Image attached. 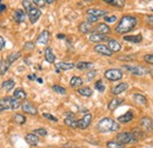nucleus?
Segmentation results:
<instances>
[{
    "label": "nucleus",
    "mask_w": 153,
    "mask_h": 148,
    "mask_svg": "<svg viewBox=\"0 0 153 148\" xmlns=\"http://www.w3.org/2000/svg\"><path fill=\"white\" fill-rule=\"evenodd\" d=\"M138 24V19L133 16H124L120 19L119 24L115 27V33L118 34H126L127 32H131Z\"/></svg>",
    "instance_id": "1"
},
{
    "label": "nucleus",
    "mask_w": 153,
    "mask_h": 148,
    "mask_svg": "<svg viewBox=\"0 0 153 148\" xmlns=\"http://www.w3.org/2000/svg\"><path fill=\"white\" fill-rule=\"evenodd\" d=\"M119 124L114 121L111 118H102L101 120H99V122L97 124V130L100 133H111V132H117L119 130Z\"/></svg>",
    "instance_id": "2"
},
{
    "label": "nucleus",
    "mask_w": 153,
    "mask_h": 148,
    "mask_svg": "<svg viewBox=\"0 0 153 148\" xmlns=\"http://www.w3.org/2000/svg\"><path fill=\"white\" fill-rule=\"evenodd\" d=\"M1 102H2V106H4V110H17L19 108L20 106V100L17 99L16 96H5L4 99H1Z\"/></svg>",
    "instance_id": "3"
},
{
    "label": "nucleus",
    "mask_w": 153,
    "mask_h": 148,
    "mask_svg": "<svg viewBox=\"0 0 153 148\" xmlns=\"http://www.w3.org/2000/svg\"><path fill=\"white\" fill-rule=\"evenodd\" d=\"M117 140L119 142H121L123 145H128V144H132L135 142V138L132 134V132H121V133H118L117 134Z\"/></svg>",
    "instance_id": "4"
},
{
    "label": "nucleus",
    "mask_w": 153,
    "mask_h": 148,
    "mask_svg": "<svg viewBox=\"0 0 153 148\" xmlns=\"http://www.w3.org/2000/svg\"><path fill=\"white\" fill-rule=\"evenodd\" d=\"M104 76L110 81H118L124 76V74L118 68H110L104 73Z\"/></svg>",
    "instance_id": "5"
},
{
    "label": "nucleus",
    "mask_w": 153,
    "mask_h": 148,
    "mask_svg": "<svg viewBox=\"0 0 153 148\" xmlns=\"http://www.w3.org/2000/svg\"><path fill=\"white\" fill-rule=\"evenodd\" d=\"M91 122H92V114L87 113V114H85L80 120H78V128L85 130V128H87V127L91 125Z\"/></svg>",
    "instance_id": "6"
},
{
    "label": "nucleus",
    "mask_w": 153,
    "mask_h": 148,
    "mask_svg": "<svg viewBox=\"0 0 153 148\" xmlns=\"http://www.w3.org/2000/svg\"><path fill=\"white\" fill-rule=\"evenodd\" d=\"M126 71H128L130 73H132L133 75H138V76H143L146 73V70H144L143 67L140 66H130V65H125L123 66Z\"/></svg>",
    "instance_id": "7"
},
{
    "label": "nucleus",
    "mask_w": 153,
    "mask_h": 148,
    "mask_svg": "<svg viewBox=\"0 0 153 148\" xmlns=\"http://www.w3.org/2000/svg\"><path fill=\"white\" fill-rule=\"evenodd\" d=\"M94 51H96L97 53H99V54L105 56H111L112 53H113V52L108 48V46L102 45V44H97L96 46H94Z\"/></svg>",
    "instance_id": "8"
},
{
    "label": "nucleus",
    "mask_w": 153,
    "mask_h": 148,
    "mask_svg": "<svg viewBox=\"0 0 153 148\" xmlns=\"http://www.w3.org/2000/svg\"><path fill=\"white\" fill-rule=\"evenodd\" d=\"M27 14H28V18H30V20H31V22L34 24V22H37L38 19L40 18V16H41V11L39 10L38 7L32 6L31 10L27 12Z\"/></svg>",
    "instance_id": "9"
},
{
    "label": "nucleus",
    "mask_w": 153,
    "mask_h": 148,
    "mask_svg": "<svg viewBox=\"0 0 153 148\" xmlns=\"http://www.w3.org/2000/svg\"><path fill=\"white\" fill-rule=\"evenodd\" d=\"M108 38L106 37V34H101V33H98V32H94V33H91L88 36V40L91 42H97V44H100L105 40H107Z\"/></svg>",
    "instance_id": "10"
},
{
    "label": "nucleus",
    "mask_w": 153,
    "mask_h": 148,
    "mask_svg": "<svg viewBox=\"0 0 153 148\" xmlns=\"http://www.w3.org/2000/svg\"><path fill=\"white\" fill-rule=\"evenodd\" d=\"M21 108L24 113H27V114H31V115H36L38 113V110L30 102V101H25L22 105H21Z\"/></svg>",
    "instance_id": "11"
},
{
    "label": "nucleus",
    "mask_w": 153,
    "mask_h": 148,
    "mask_svg": "<svg viewBox=\"0 0 153 148\" xmlns=\"http://www.w3.org/2000/svg\"><path fill=\"white\" fill-rule=\"evenodd\" d=\"M140 126L146 130V132H152L153 122H152V120H151V118H149V116H144V118L140 120Z\"/></svg>",
    "instance_id": "12"
},
{
    "label": "nucleus",
    "mask_w": 153,
    "mask_h": 148,
    "mask_svg": "<svg viewBox=\"0 0 153 148\" xmlns=\"http://www.w3.org/2000/svg\"><path fill=\"white\" fill-rule=\"evenodd\" d=\"M25 140H26V142H27L28 145H31V146H37L39 144V136L36 133H28V134H26Z\"/></svg>",
    "instance_id": "13"
},
{
    "label": "nucleus",
    "mask_w": 153,
    "mask_h": 148,
    "mask_svg": "<svg viewBox=\"0 0 153 148\" xmlns=\"http://www.w3.org/2000/svg\"><path fill=\"white\" fill-rule=\"evenodd\" d=\"M65 125L68 127H72V128H76L78 127V120H76L73 114L68 113V114H66V118H65Z\"/></svg>",
    "instance_id": "14"
},
{
    "label": "nucleus",
    "mask_w": 153,
    "mask_h": 148,
    "mask_svg": "<svg viewBox=\"0 0 153 148\" xmlns=\"http://www.w3.org/2000/svg\"><path fill=\"white\" fill-rule=\"evenodd\" d=\"M50 38H51V34H50L48 31H42L39 34V37L37 38V44H39V45H46L48 42Z\"/></svg>",
    "instance_id": "15"
},
{
    "label": "nucleus",
    "mask_w": 153,
    "mask_h": 148,
    "mask_svg": "<svg viewBox=\"0 0 153 148\" xmlns=\"http://www.w3.org/2000/svg\"><path fill=\"white\" fill-rule=\"evenodd\" d=\"M127 88H128V84L121 82V84L117 85V86H114V87L112 88V94H113V95H119V94H121L123 92H125Z\"/></svg>",
    "instance_id": "16"
},
{
    "label": "nucleus",
    "mask_w": 153,
    "mask_h": 148,
    "mask_svg": "<svg viewBox=\"0 0 153 148\" xmlns=\"http://www.w3.org/2000/svg\"><path fill=\"white\" fill-rule=\"evenodd\" d=\"M87 14L88 16H94V17H98V18H101V17L107 16V12L105 10H99V8H88L87 10Z\"/></svg>",
    "instance_id": "17"
},
{
    "label": "nucleus",
    "mask_w": 153,
    "mask_h": 148,
    "mask_svg": "<svg viewBox=\"0 0 153 148\" xmlns=\"http://www.w3.org/2000/svg\"><path fill=\"white\" fill-rule=\"evenodd\" d=\"M13 19L19 24L24 22L25 19H26V12L24 10H16L14 13H13Z\"/></svg>",
    "instance_id": "18"
},
{
    "label": "nucleus",
    "mask_w": 153,
    "mask_h": 148,
    "mask_svg": "<svg viewBox=\"0 0 153 148\" xmlns=\"http://www.w3.org/2000/svg\"><path fill=\"white\" fill-rule=\"evenodd\" d=\"M132 99H133V101L135 104L141 105V106H145V105L147 104V99H146L143 94H140V93H134Z\"/></svg>",
    "instance_id": "19"
},
{
    "label": "nucleus",
    "mask_w": 153,
    "mask_h": 148,
    "mask_svg": "<svg viewBox=\"0 0 153 148\" xmlns=\"http://www.w3.org/2000/svg\"><path fill=\"white\" fill-rule=\"evenodd\" d=\"M133 118H134L133 113L132 112H127V113H125V114H123V115H120L118 118V122H120V124H127V122L132 121Z\"/></svg>",
    "instance_id": "20"
},
{
    "label": "nucleus",
    "mask_w": 153,
    "mask_h": 148,
    "mask_svg": "<svg viewBox=\"0 0 153 148\" xmlns=\"http://www.w3.org/2000/svg\"><path fill=\"white\" fill-rule=\"evenodd\" d=\"M45 59L50 64H53L56 61V56H54V53H53L51 47H46L45 48Z\"/></svg>",
    "instance_id": "21"
},
{
    "label": "nucleus",
    "mask_w": 153,
    "mask_h": 148,
    "mask_svg": "<svg viewBox=\"0 0 153 148\" xmlns=\"http://www.w3.org/2000/svg\"><path fill=\"white\" fill-rule=\"evenodd\" d=\"M121 102H123V100L121 99H118V98H114V99H112L110 102H108V105H107V108L110 110L111 112L115 111L120 105H121Z\"/></svg>",
    "instance_id": "22"
},
{
    "label": "nucleus",
    "mask_w": 153,
    "mask_h": 148,
    "mask_svg": "<svg viewBox=\"0 0 153 148\" xmlns=\"http://www.w3.org/2000/svg\"><path fill=\"white\" fill-rule=\"evenodd\" d=\"M79 31L81 32V33H90L91 31H92V24L91 22H88V21H84V22H81L80 25H79Z\"/></svg>",
    "instance_id": "23"
},
{
    "label": "nucleus",
    "mask_w": 153,
    "mask_h": 148,
    "mask_svg": "<svg viewBox=\"0 0 153 148\" xmlns=\"http://www.w3.org/2000/svg\"><path fill=\"white\" fill-rule=\"evenodd\" d=\"M94 30H96V32L101 33V34H108L111 32V28H110V26L107 24H99Z\"/></svg>",
    "instance_id": "24"
},
{
    "label": "nucleus",
    "mask_w": 153,
    "mask_h": 148,
    "mask_svg": "<svg viewBox=\"0 0 153 148\" xmlns=\"http://www.w3.org/2000/svg\"><path fill=\"white\" fill-rule=\"evenodd\" d=\"M125 41L127 42H133V44H139L143 41V36L141 34H138V36H125L123 38Z\"/></svg>",
    "instance_id": "25"
},
{
    "label": "nucleus",
    "mask_w": 153,
    "mask_h": 148,
    "mask_svg": "<svg viewBox=\"0 0 153 148\" xmlns=\"http://www.w3.org/2000/svg\"><path fill=\"white\" fill-rule=\"evenodd\" d=\"M107 46H108V48L112 52H119V51H121V45L117 40H108V45Z\"/></svg>",
    "instance_id": "26"
},
{
    "label": "nucleus",
    "mask_w": 153,
    "mask_h": 148,
    "mask_svg": "<svg viewBox=\"0 0 153 148\" xmlns=\"http://www.w3.org/2000/svg\"><path fill=\"white\" fill-rule=\"evenodd\" d=\"M58 70H62V71H68V70H72L76 67L74 64H71V62H58L56 65Z\"/></svg>",
    "instance_id": "27"
},
{
    "label": "nucleus",
    "mask_w": 153,
    "mask_h": 148,
    "mask_svg": "<svg viewBox=\"0 0 153 148\" xmlns=\"http://www.w3.org/2000/svg\"><path fill=\"white\" fill-rule=\"evenodd\" d=\"M102 1L118 8H123L125 6V0H102Z\"/></svg>",
    "instance_id": "28"
},
{
    "label": "nucleus",
    "mask_w": 153,
    "mask_h": 148,
    "mask_svg": "<svg viewBox=\"0 0 153 148\" xmlns=\"http://www.w3.org/2000/svg\"><path fill=\"white\" fill-rule=\"evenodd\" d=\"M93 64L92 62H87V61H79L78 64H76V67L80 71H84V70H90L92 68Z\"/></svg>",
    "instance_id": "29"
},
{
    "label": "nucleus",
    "mask_w": 153,
    "mask_h": 148,
    "mask_svg": "<svg viewBox=\"0 0 153 148\" xmlns=\"http://www.w3.org/2000/svg\"><path fill=\"white\" fill-rule=\"evenodd\" d=\"M16 86V82H14V80H6V81H4L2 84H1V87L6 91V92H10L11 90H13V87Z\"/></svg>",
    "instance_id": "30"
},
{
    "label": "nucleus",
    "mask_w": 153,
    "mask_h": 148,
    "mask_svg": "<svg viewBox=\"0 0 153 148\" xmlns=\"http://www.w3.org/2000/svg\"><path fill=\"white\" fill-rule=\"evenodd\" d=\"M82 82H84L82 79L79 78V76H72L71 80H70V85H71V87H73V88L80 87V86L82 85Z\"/></svg>",
    "instance_id": "31"
},
{
    "label": "nucleus",
    "mask_w": 153,
    "mask_h": 148,
    "mask_svg": "<svg viewBox=\"0 0 153 148\" xmlns=\"http://www.w3.org/2000/svg\"><path fill=\"white\" fill-rule=\"evenodd\" d=\"M78 94H80L81 96H85V98H88V96H92L93 91L90 88V87H81L78 90Z\"/></svg>",
    "instance_id": "32"
},
{
    "label": "nucleus",
    "mask_w": 153,
    "mask_h": 148,
    "mask_svg": "<svg viewBox=\"0 0 153 148\" xmlns=\"http://www.w3.org/2000/svg\"><path fill=\"white\" fill-rule=\"evenodd\" d=\"M13 96H16V98L19 99V100H25L26 96H27V94H26V92H25L22 88H17V90L14 91Z\"/></svg>",
    "instance_id": "33"
},
{
    "label": "nucleus",
    "mask_w": 153,
    "mask_h": 148,
    "mask_svg": "<svg viewBox=\"0 0 153 148\" xmlns=\"http://www.w3.org/2000/svg\"><path fill=\"white\" fill-rule=\"evenodd\" d=\"M106 147L107 148H124L125 145H123V144L119 142L118 140H117V141H115V140H112V141H108V142L106 144Z\"/></svg>",
    "instance_id": "34"
},
{
    "label": "nucleus",
    "mask_w": 153,
    "mask_h": 148,
    "mask_svg": "<svg viewBox=\"0 0 153 148\" xmlns=\"http://www.w3.org/2000/svg\"><path fill=\"white\" fill-rule=\"evenodd\" d=\"M13 121H14L16 124H18V125H24V124L26 122V118H25V115H22V114H14Z\"/></svg>",
    "instance_id": "35"
},
{
    "label": "nucleus",
    "mask_w": 153,
    "mask_h": 148,
    "mask_svg": "<svg viewBox=\"0 0 153 148\" xmlns=\"http://www.w3.org/2000/svg\"><path fill=\"white\" fill-rule=\"evenodd\" d=\"M20 56H21V53H20V52H14V53H11L10 56H7V59H6V60L12 65L16 60H18V59H19Z\"/></svg>",
    "instance_id": "36"
},
{
    "label": "nucleus",
    "mask_w": 153,
    "mask_h": 148,
    "mask_svg": "<svg viewBox=\"0 0 153 148\" xmlns=\"http://www.w3.org/2000/svg\"><path fill=\"white\" fill-rule=\"evenodd\" d=\"M10 66H11V64H10L7 60H5L4 62H1V66H0V75H4V74L6 73V72L8 71V68H10Z\"/></svg>",
    "instance_id": "37"
},
{
    "label": "nucleus",
    "mask_w": 153,
    "mask_h": 148,
    "mask_svg": "<svg viewBox=\"0 0 153 148\" xmlns=\"http://www.w3.org/2000/svg\"><path fill=\"white\" fill-rule=\"evenodd\" d=\"M52 90H53L54 92H57L58 94H62V95L66 94V88L62 87V86H59V85H53V86H52Z\"/></svg>",
    "instance_id": "38"
},
{
    "label": "nucleus",
    "mask_w": 153,
    "mask_h": 148,
    "mask_svg": "<svg viewBox=\"0 0 153 148\" xmlns=\"http://www.w3.org/2000/svg\"><path fill=\"white\" fill-rule=\"evenodd\" d=\"M132 134L134 135V138H135L137 141H139L140 139L144 138V133H141V130H138V128H134V130H132Z\"/></svg>",
    "instance_id": "39"
},
{
    "label": "nucleus",
    "mask_w": 153,
    "mask_h": 148,
    "mask_svg": "<svg viewBox=\"0 0 153 148\" xmlns=\"http://www.w3.org/2000/svg\"><path fill=\"white\" fill-rule=\"evenodd\" d=\"M94 87H96L97 91H99V92H101V93L105 91V85H104V82H102L101 80H98V81H97Z\"/></svg>",
    "instance_id": "40"
},
{
    "label": "nucleus",
    "mask_w": 153,
    "mask_h": 148,
    "mask_svg": "<svg viewBox=\"0 0 153 148\" xmlns=\"http://www.w3.org/2000/svg\"><path fill=\"white\" fill-rule=\"evenodd\" d=\"M32 2H33L32 0H22V6H24L26 13L31 10V7H32Z\"/></svg>",
    "instance_id": "41"
},
{
    "label": "nucleus",
    "mask_w": 153,
    "mask_h": 148,
    "mask_svg": "<svg viewBox=\"0 0 153 148\" xmlns=\"http://www.w3.org/2000/svg\"><path fill=\"white\" fill-rule=\"evenodd\" d=\"M117 17L115 16H105L104 17V20L107 22V24H112V22H115L117 21Z\"/></svg>",
    "instance_id": "42"
},
{
    "label": "nucleus",
    "mask_w": 153,
    "mask_h": 148,
    "mask_svg": "<svg viewBox=\"0 0 153 148\" xmlns=\"http://www.w3.org/2000/svg\"><path fill=\"white\" fill-rule=\"evenodd\" d=\"M33 133H36L37 135H40V136H46L47 135V130H44V128H38V130H34Z\"/></svg>",
    "instance_id": "43"
},
{
    "label": "nucleus",
    "mask_w": 153,
    "mask_h": 148,
    "mask_svg": "<svg viewBox=\"0 0 153 148\" xmlns=\"http://www.w3.org/2000/svg\"><path fill=\"white\" fill-rule=\"evenodd\" d=\"M33 47H34V44L31 42V41H28V42H26V44L24 45V50H25V51H32Z\"/></svg>",
    "instance_id": "44"
},
{
    "label": "nucleus",
    "mask_w": 153,
    "mask_h": 148,
    "mask_svg": "<svg viewBox=\"0 0 153 148\" xmlns=\"http://www.w3.org/2000/svg\"><path fill=\"white\" fill-rule=\"evenodd\" d=\"M42 116L46 118V119H48V120H51V121H54V122H57L58 121V119L56 118V116H53V115H51V114H48V113H44Z\"/></svg>",
    "instance_id": "45"
},
{
    "label": "nucleus",
    "mask_w": 153,
    "mask_h": 148,
    "mask_svg": "<svg viewBox=\"0 0 153 148\" xmlns=\"http://www.w3.org/2000/svg\"><path fill=\"white\" fill-rule=\"evenodd\" d=\"M144 60H145L147 64L153 65V54H146V56H144Z\"/></svg>",
    "instance_id": "46"
},
{
    "label": "nucleus",
    "mask_w": 153,
    "mask_h": 148,
    "mask_svg": "<svg viewBox=\"0 0 153 148\" xmlns=\"http://www.w3.org/2000/svg\"><path fill=\"white\" fill-rule=\"evenodd\" d=\"M96 75H97V71H91V72H88V73H87V76H86L87 81H91L92 79H94Z\"/></svg>",
    "instance_id": "47"
},
{
    "label": "nucleus",
    "mask_w": 153,
    "mask_h": 148,
    "mask_svg": "<svg viewBox=\"0 0 153 148\" xmlns=\"http://www.w3.org/2000/svg\"><path fill=\"white\" fill-rule=\"evenodd\" d=\"M32 1H33V4L37 5L38 7H42V6H45V4H46V0H32Z\"/></svg>",
    "instance_id": "48"
},
{
    "label": "nucleus",
    "mask_w": 153,
    "mask_h": 148,
    "mask_svg": "<svg viewBox=\"0 0 153 148\" xmlns=\"http://www.w3.org/2000/svg\"><path fill=\"white\" fill-rule=\"evenodd\" d=\"M98 20H99L98 17H94V16H88V14H87V21H88V22H91V24H92V22H97Z\"/></svg>",
    "instance_id": "49"
},
{
    "label": "nucleus",
    "mask_w": 153,
    "mask_h": 148,
    "mask_svg": "<svg viewBox=\"0 0 153 148\" xmlns=\"http://www.w3.org/2000/svg\"><path fill=\"white\" fill-rule=\"evenodd\" d=\"M146 22H147V25L153 27V16H147L146 17Z\"/></svg>",
    "instance_id": "50"
},
{
    "label": "nucleus",
    "mask_w": 153,
    "mask_h": 148,
    "mask_svg": "<svg viewBox=\"0 0 153 148\" xmlns=\"http://www.w3.org/2000/svg\"><path fill=\"white\" fill-rule=\"evenodd\" d=\"M5 47V39L2 37H0V51H2Z\"/></svg>",
    "instance_id": "51"
},
{
    "label": "nucleus",
    "mask_w": 153,
    "mask_h": 148,
    "mask_svg": "<svg viewBox=\"0 0 153 148\" xmlns=\"http://www.w3.org/2000/svg\"><path fill=\"white\" fill-rule=\"evenodd\" d=\"M5 10H6V5L0 0V13H2Z\"/></svg>",
    "instance_id": "52"
},
{
    "label": "nucleus",
    "mask_w": 153,
    "mask_h": 148,
    "mask_svg": "<svg viewBox=\"0 0 153 148\" xmlns=\"http://www.w3.org/2000/svg\"><path fill=\"white\" fill-rule=\"evenodd\" d=\"M28 79L30 80H36V75L34 74H31V75H28Z\"/></svg>",
    "instance_id": "53"
},
{
    "label": "nucleus",
    "mask_w": 153,
    "mask_h": 148,
    "mask_svg": "<svg viewBox=\"0 0 153 148\" xmlns=\"http://www.w3.org/2000/svg\"><path fill=\"white\" fill-rule=\"evenodd\" d=\"M4 111V106H2V102H1V100H0V113Z\"/></svg>",
    "instance_id": "54"
},
{
    "label": "nucleus",
    "mask_w": 153,
    "mask_h": 148,
    "mask_svg": "<svg viewBox=\"0 0 153 148\" xmlns=\"http://www.w3.org/2000/svg\"><path fill=\"white\" fill-rule=\"evenodd\" d=\"M57 37H58V39H64V38H65V36H64V34H58Z\"/></svg>",
    "instance_id": "55"
},
{
    "label": "nucleus",
    "mask_w": 153,
    "mask_h": 148,
    "mask_svg": "<svg viewBox=\"0 0 153 148\" xmlns=\"http://www.w3.org/2000/svg\"><path fill=\"white\" fill-rule=\"evenodd\" d=\"M54 0H46V4H52Z\"/></svg>",
    "instance_id": "56"
},
{
    "label": "nucleus",
    "mask_w": 153,
    "mask_h": 148,
    "mask_svg": "<svg viewBox=\"0 0 153 148\" xmlns=\"http://www.w3.org/2000/svg\"><path fill=\"white\" fill-rule=\"evenodd\" d=\"M84 1H86V2H91V1H94V0H84Z\"/></svg>",
    "instance_id": "57"
},
{
    "label": "nucleus",
    "mask_w": 153,
    "mask_h": 148,
    "mask_svg": "<svg viewBox=\"0 0 153 148\" xmlns=\"http://www.w3.org/2000/svg\"><path fill=\"white\" fill-rule=\"evenodd\" d=\"M0 66H1V60H0Z\"/></svg>",
    "instance_id": "58"
},
{
    "label": "nucleus",
    "mask_w": 153,
    "mask_h": 148,
    "mask_svg": "<svg viewBox=\"0 0 153 148\" xmlns=\"http://www.w3.org/2000/svg\"><path fill=\"white\" fill-rule=\"evenodd\" d=\"M0 87H1V85H0Z\"/></svg>",
    "instance_id": "59"
}]
</instances>
